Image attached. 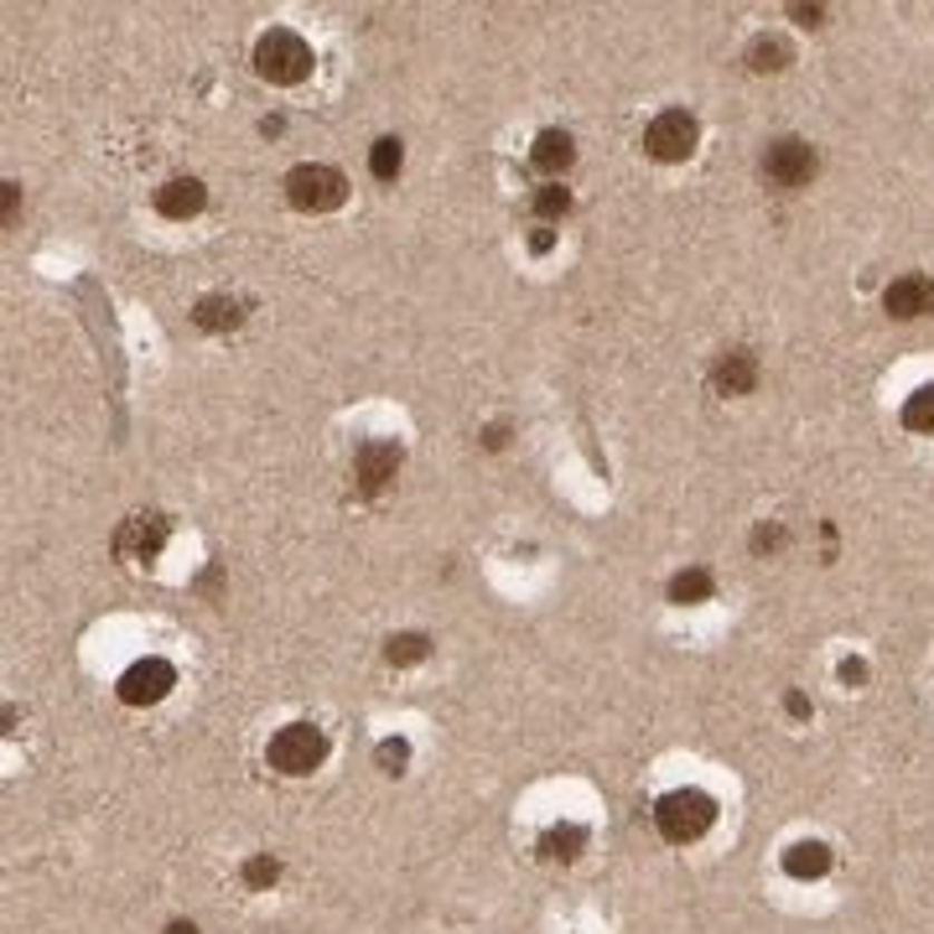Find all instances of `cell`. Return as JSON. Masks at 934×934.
Instances as JSON below:
<instances>
[{
	"label": "cell",
	"mask_w": 934,
	"mask_h": 934,
	"mask_svg": "<svg viewBox=\"0 0 934 934\" xmlns=\"http://www.w3.org/2000/svg\"><path fill=\"white\" fill-rule=\"evenodd\" d=\"M904 426L920 431V437H934V385H924V390H914L904 400Z\"/></svg>",
	"instance_id": "e0dca14e"
},
{
	"label": "cell",
	"mask_w": 934,
	"mask_h": 934,
	"mask_svg": "<svg viewBox=\"0 0 934 934\" xmlns=\"http://www.w3.org/2000/svg\"><path fill=\"white\" fill-rule=\"evenodd\" d=\"M748 68H753V74H779V68H789V47H784L779 37H758V42L748 47Z\"/></svg>",
	"instance_id": "ac0fdd59"
},
{
	"label": "cell",
	"mask_w": 934,
	"mask_h": 934,
	"mask_svg": "<svg viewBox=\"0 0 934 934\" xmlns=\"http://www.w3.org/2000/svg\"><path fill=\"white\" fill-rule=\"evenodd\" d=\"M400 162H406L400 140H395V136L374 140V152H369V172H374L379 182H395V177H400Z\"/></svg>",
	"instance_id": "ffe728a7"
},
{
	"label": "cell",
	"mask_w": 934,
	"mask_h": 934,
	"mask_svg": "<svg viewBox=\"0 0 934 934\" xmlns=\"http://www.w3.org/2000/svg\"><path fill=\"white\" fill-rule=\"evenodd\" d=\"M572 156H576V146H572V136H566V130H541V136H535V146H529V162L541 166L545 177H561V172L572 166Z\"/></svg>",
	"instance_id": "4fadbf2b"
},
{
	"label": "cell",
	"mask_w": 934,
	"mask_h": 934,
	"mask_svg": "<svg viewBox=\"0 0 934 934\" xmlns=\"http://www.w3.org/2000/svg\"><path fill=\"white\" fill-rule=\"evenodd\" d=\"M166 535H172V529H166L162 514H130V519L115 529V556L130 561V566H152V561L162 556Z\"/></svg>",
	"instance_id": "52a82bcc"
},
{
	"label": "cell",
	"mask_w": 934,
	"mask_h": 934,
	"mask_svg": "<svg viewBox=\"0 0 934 934\" xmlns=\"http://www.w3.org/2000/svg\"><path fill=\"white\" fill-rule=\"evenodd\" d=\"M166 934H197V930L187 920H172V924H166Z\"/></svg>",
	"instance_id": "4316f807"
},
{
	"label": "cell",
	"mask_w": 934,
	"mask_h": 934,
	"mask_svg": "<svg viewBox=\"0 0 934 934\" xmlns=\"http://www.w3.org/2000/svg\"><path fill=\"white\" fill-rule=\"evenodd\" d=\"M711 820H717V799L707 795V789H670V795L654 805V826H660L664 841H701L711 830Z\"/></svg>",
	"instance_id": "6da1fadb"
},
{
	"label": "cell",
	"mask_w": 934,
	"mask_h": 934,
	"mask_svg": "<svg viewBox=\"0 0 934 934\" xmlns=\"http://www.w3.org/2000/svg\"><path fill=\"white\" fill-rule=\"evenodd\" d=\"M695 140H701V125H695V115H685V109H664V115H654L644 130V152L654 156V162H685V156L695 152Z\"/></svg>",
	"instance_id": "8992f818"
},
{
	"label": "cell",
	"mask_w": 934,
	"mask_h": 934,
	"mask_svg": "<svg viewBox=\"0 0 934 934\" xmlns=\"http://www.w3.org/2000/svg\"><path fill=\"white\" fill-rule=\"evenodd\" d=\"M862 675H867V670H862L857 660H846V664H841V680H862Z\"/></svg>",
	"instance_id": "484cf974"
},
{
	"label": "cell",
	"mask_w": 934,
	"mask_h": 934,
	"mask_svg": "<svg viewBox=\"0 0 934 934\" xmlns=\"http://www.w3.org/2000/svg\"><path fill=\"white\" fill-rule=\"evenodd\" d=\"M566 213H572V193H566L561 182L535 187V218H566Z\"/></svg>",
	"instance_id": "44dd1931"
},
{
	"label": "cell",
	"mask_w": 934,
	"mask_h": 934,
	"mask_svg": "<svg viewBox=\"0 0 934 934\" xmlns=\"http://www.w3.org/2000/svg\"><path fill=\"white\" fill-rule=\"evenodd\" d=\"M784 541H789V535H784L779 525H763V529H758V535H753V551H779Z\"/></svg>",
	"instance_id": "d4e9b609"
},
{
	"label": "cell",
	"mask_w": 934,
	"mask_h": 934,
	"mask_svg": "<svg viewBox=\"0 0 934 934\" xmlns=\"http://www.w3.org/2000/svg\"><path fill=\"white\" fill-rule=\"evenodd\" d=\"M172 685H177V670L152 654V660H136V664H130L115 691H120L125 707H156V701H166V691H172Z\"/></svg>",
	"instance_id": "ba28073f"
},
{
	"label": "cell",
	"mask_w": 934,
	"mask_h": 934,
	"mask_svg": "<svg viewBox=\"0 0 934 934\" xmlns=\"http://www.w3.org/2000/svg\"><path fill=\"white\" fill-rule=\"evenodd\" d=\"M711 587H717V582H711L707 566H685V572L670 576V603H680V607H685V603H707Z\"/></svg>",
	"instance_id": "2e32d148"
},
{
	"label": "cell",
	"mask_w": 934,
	"mask_h": 934,
	"mask_svg": "<svg viewBox=\"0 0 934 934\" xmlns=\"http://www.w3.org/2000/svg\"><path fill=\"white\" fill-rule=\"evenodd\" d=\"M286 197H291V208H302V213H332V208H343L348 177L338 166L302 162L286 172Z\"/></svg>",
	"instance_id": "3957f363"
},
{
	"label": "cell",
	"mask_w": 934,
	"mask_h": 934,
	"mask_svg": "<svg viewBox=\"0 0 934 934\" xmlns=\"http://www.w3.org/2000/svg\"><path fill=\"white\" fill-rule=\"evenodd\" d=\"M203 203H208V193H203L197 177H172L156 187V213L162 218H193V213H203Z\"/></svg>",
	"instance_id": "7c38bea8"
},
{
	"label": "cell",
	"mask_w": 934,
	"mask_h": 934,
	"mask_svg": "<svg viewBox=\"0 0 934 934\" xmlns=\"http://www.w3.org/2000/svg\"><path fill=\"white\" fill-rule=\"evenodd\" d=\"M820 172V156H815L810 140L799 136H779L769 140V152H763V177L784 193H795V187H810V177Z\"/></svg>",
	"instance_id": "5b68a950"
},
{
	"label": "cell",
	"mask_w": 934,
	"mask_h": 934,
	"mask_svg": "<svg viewBox=\"0 0 934 934\" xmlns=\"http://www.w3.org/2000/svg\"><path fill=\"white\" fill-rule=\"evenodd\" d=\"M545 857H556V862H572L582 846H587V830L582 826H551L545 830Z\"/></svg>",
	"instance_id": "d6986e66"
},
{
	"label": "cell",
	"mask_w": 934,
	"mask_h": 934,
	"mask_svg": "<svg viewBox=\"0 0 934 934\" xmlns=\"http://www.w3.org/2000/svg\"><path fill=\"white\" fill-rule=\"evenodd\" d=\"M406 758H410V748L400 738H385V742H379V763H385V774H400V769H406Z\"/></svg>",
	"instance_id": "cb8c5ba5"
},
{
	"label": "cell",
	"mask_w": 934,
	"mask_h": 934,
	"mask_svg": "<svg viewBox=\"0 0 934 934\" xmlns=\"http://www.w3.org/2000/svg\"><path fill=\"white\" fill-rule=\"evenodd\" d=\"M275 877H281V862H275V857H250V862H244V883H250V888H271Z\"/></svg>",
	"instance_id": "603a6c76"
},
{
	"label": "cell",
	"mask_w": 934,
	"mask_h": 934,
	"mask_svg": "<svg viewBox=\"0 0 934 934\" xmlns=\"http://www.w3.org/2000/svg\"><path fill=\"white\" fill-rule=\"evenodd\" d=\"M395 473H400V447L395 441H363L359 457H353V478H359L363 494H385Z\"/></svg>",
	"instance_id": "9c48e42d"
},
{
	"label": "cell",
	"mask_w": 934,
	"mask_h": 934,
	"mask_svg": "<svg viewBox=\"0 0 934 934\" xmlns=\"http://www.w3.org/2000/svg\"><path fill=\"white\" fill-rule=\"evenodd\" d=\"M883 307H888L898 322L930 317L934 312V281H930V275H898V281L883 291Z\"/></svg>",
	"instance_id": "30bf717a"
},
{
	"label": "cell",
	"mask_w": 934,
	"mask_h": 934,
	"mask_svg": "<svg viewBox=\"0 0 934 934\" xmlns=\"http://www.w3.org/2000/svg\"><path fill=\"white\" fill-rule=\"evenodd\" d=\"M758 385V359L748 348H727L722 359L711 363V390L717 395H748Z\"/></svg>",
	"instance_id": "8fae6325"
},
{
	"label": "cell",
	"mask_w": 934,
	"mask_h": 934,
	"mask_svg": "<svg viewBox=\"0 0 934 934\" xmlns=\"http://www.w3.org/2000/svg\"><path fill=\"white\" fill-rule=\"evenodd\" d=\"M784 873L799 877V883H810V877H826L830 873V852L820 841H799L784 852Z\"/></svg>",
	"instance_id": "5bb4252c"
},
{
	"label": "cell",
	"mask_w": 934,
	"mask_h": 934,
	"mask_svg": "<svg viewBox=\"0 0 934 934\" xmlns=\"http://www.w3.org/2000/svg\"><path fill=\"white\" fill-rule=\"evenodd\" d=\"M193 317H197V328H203V332H228V328H240V322H244V312H240L234 296H203Z\"/></svg>",
	"instance_id": "9a60e30c"
},
{
	"label": "cell",
	"mask_w": 934,
	"mask_h": 934,
	"mask_svg": "<svg viewBox=\"0 0 934 934\" xmlns=\"http://www.w3.org/2000/svg\"><path fill=\"white\" fill-rule=\"evenodd\" d=\"M255 74L265 78V84H281V89H291V84H302V78L312 74V47H307L296 31L271 27L255 42Z\"/></svg>",
	"instance_id": "7a4b0ae2"
},
{
	"label": "cell",
	"mask_w": 934,
	"mask_h": 934,
	"mask_svg": "<svg viewBox=\"0 0 934 934\" xmlns=\"http://www.w3.org/2000/svg\"><path fill=\"white\" fill-rule=\"evenodd\" d=\"M322 758H328V738H322L312 722H291V727H281V732L271 738V769L286 774V779L312 774Z\"/></svg>",
	"instance_id": "277c9868"
},
{
	"label": "cell",
	"mask_w": 934,
	"mask_h": 934,
	"mask_svg": "<svg viewBox=\"0 0 934 934\" xmlns=\"http://www.w3.org/2000/svg\"><path fill=\"white\" fill-rule=\"evenodd\" d=\"M421 654H426V639H421V633H395L390 649H385V660H390V664H416Z\"/></svg>",
	"instance_id": "7402d4cb"
}]
</instances>
